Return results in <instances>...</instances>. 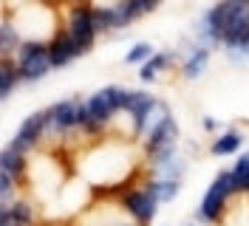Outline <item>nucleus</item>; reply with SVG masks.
<instances>
[{
	"instance_id": "obj_13",
	"label": "nucleus",
	"mask_w": 249,
	"mask_h": 226,
	"mask_svg": "<svg viewBox=\"0 0 249 226\" xmlns=\"http://www.w3.org/2000/svg\"><path fill=\"white\" fill-rule=\"evenodd\" d=\"M20 82H23V79H20V71H17V62L3 60V65H0V96L9 99L12 90H15Z\"/></svg>"
},
{
	"instance_id": "obj_4",
	"label": "nucleus",
	"mask_w": 249,
	"mask_h": 226,
	"mask_svg": "<svg viewBox=\"0 0 249 226\" xmlns=\"http://www.w3.org/2000/svg\"><path fill=\"white\" fill-rule=\"evenodd\" d=\"M124 212L127 215H133V221L142 226L153 224L156 212H159V198L153 192H147V190H136V192H130V195H124Z\"/></svg>"
},
{
	"instance_id": "obj_21",
	"label": "nucleus",
	"mask_w": 249,
	"mask_h": 226,
	"mask_svg": "<svg viewBox=\"0 0 249 226\" xmlns=\"http://www.w3.org/2000/svg\"><path fill=\"white\" fill-rule=\"evenodd\" d=\"M150 57H153V48L147 43H136L127 54H124V62H127V65H133V62H147Z\"/></svg>"
},
{
	"instance_id": "obj_23",
	"label": "nucleus",
	"mask_w": 249,
	"mask_h": 226,
	"mask_svg": "<svg viewBox=\"0 0 249 226\" xmlns=\"http://www.w3.org/2000/svg\"><path fill=\"white\" fill-rule=\"evenodd\" d=\"M9 147H12V150H15V153H20V156H29V153L34 150L31 144H26V141H20L17 136H15V139H12V144H9Z\"/></svg>"
},
{
	"instance_id": "obj_18",
	"label": "nucleus",
	"mask_w": 249,
	"mask_h": 226,
	"mask_svg": "<svg viewBox=\"0 0 249 226\" xmlns=\"http://www.w3.org/2000/svg\"><path fill=\"white\" fill-rule=\"evenodd\" d=\"M0 170H6V173H12V175H23L26 173V156H20V153H15L12 147H6L3 150V158H0Z\"/></svg>"
},
{
	"instance_id": "obj_15",
	"label": "nucleus",
	"mask_w": 249,
	"mask_h": 226,
	"mask_svg": "<svg viewBox=\"0 0 249 226\" xmlns=\"http://www.w3.org/2000/svg\"><path fill=\"white\" fill-rule=\"evenodd\" d=\"M9 212H12V224H17V226L34 224V209H31V201H26V198L12 201V204H9Z\"/></svg>"
},
{
	"instance_id": "obj_2",
	"label": "nucleus",
	"mask_w": 249,
	"mask_h": 226,
	"mask_svg": "<svg viewBox=\"0 0 249 226\" xmlns=\"http://www.w3.org/2000/svg\"><path fill=\"white\" fill-rule=\"evenodd\" d=\"M230 198H232V170H224V173L215 175V181L207 190V195L196 207V221L198 224H215Z\"/></svg>"
},
{
	"instance_id": "obj_14",
	"label": "nucleus",
	"mask_w": 249,
	"mask_h": 226,
	"mask_svg": "<svg viewBox=\"0 0 249 226\" xmlns=\"http://www.w3.org/2000/svg\"><path fill=\"white\" fill-rule=\"evenodd\" d=\"M170 62H173V57H170V54H153L150 60H147L144 65H142L139 79H142V82H153V79H156V74H161V71H164V68H167Z\"/></svg>"
},
{
	"instance_id": "obj_19",
	"label": "nucleus",
	"mask_w": 249,
	"mask_h": 226,
	"mask_svg": "<svg viewBox=\"0 0 249 226\" xmlns=\"http://www.w3.org/2000/svg\"><path fill=\"white\" fill-rule=\"evenodd\" d=\"M93 26H96V31L116 29V9L113 6H93Z\"/></svg>"
},
{
	"instance_id": "obj_9",
	"label": "nucleus",
	"mask_w": 249,
	"mask_h": 226,
	"mask_svg": "<svg viewBox=\"0 0 249 226\" xmlns=\"http://www.w3.org/2000/svg\"><path fill=\"white\" fill-rule=\"evenodd\" d=\"M46 133H48V110H37V113H31L29 119L20 124L17 139L26 141V144H31V147H37L40 139H43Z\"/></svg>"
},
{
	"instance_id": "obj_1",
	"label": "nucleus",
	"mask_w": 249,
	"mask_h": 226,
	"mask_svg": "<svg viewBox=\"0 0 249 226\" xmlns=\"http://www.w3.org/2000/svg\"><path fill=\"white\" fill-rule=\"evenodd\" d=\"M15 62L23 82H37L54 68L51 65V54H48V43H43V40L20 43V48L15 51Z\"/></svg>"
},
{
	"instance_id": "obj_5",
	"label": "nucleus",
	"mask_w": 249,
	"mask_h": 226,
	"mask_svg": "<svg viewBox=\"0 0 249 226\" xmlns=\"http://www.w3.org/2000/svg\"><path fill=\"white\" fill-rule=\"evenodd\" d=\"M79 127V102H57L48 107V130L68 133Z\"/></svg>"
},
{
	"instance_id": "obj_11",
	"label": "nucleus",
	"mask_w": 249,
	"mask_h": 226,
	"mask_svg": "<svg viewBox=\"0 0 249 226\" xmlns=\"http://www.w3.org/2000/svg\"><path fill=\"white\" fill-rule=\"evenodd\" d=\"M207 62H210V48L196 45V48L190 51V57H187L184 68H181V74H184L187 79H198V76L207 71Z\"/></svg>"
},
{
	"instance_id": "obj_8",
	"label": "nucleus",
	"mask_w": 249,
	"mask_h": 226,
	"mask_svg": "<svg viewBox=\"0 0 249 226\" xmlns=\"http://www.w3.org/2000/svg\"><path fill=\"white\" fill-rule=\"evenodd\" d=\"M156 107V99L144 90H130V102H127V113L133 119V127L136 133H144V124H147V116Z\"/></svg>"
},
{
	"instance_id": "obj_24",
	"label": "nucleus",
	"mask_w": 249,
	"mask_h": 226,
	"mask_svg": "<svg viewBox=\"0 0 249 226\" xmlns=\"http://www.w3.org/2000/svg\"><path fill=\"white\" fill-rule=\"evenodd\" d=\"M204 127H207V130H215L218 124H215V119H204Z\"/></svg>"
},
{
	"instance_id": "obj_22",
	"label": "nucleus",
	"mask_w": 249,
	"mask_h": 226,
	"mask_svg": "<svg viewBox=\"0 0 249 226\" xmlns=\"http://www.w3.org/2000/svg\"><path fill=\"white\" fill-rule=\"evenodd\" d=\"M136 9H139L142 15H150V12H156L159 6H161V0H130Z\"/></svg>"
},
{
	"instance_id": "obj_3",
	"label": "nucleus",
	"mask_w": 249,
	"mask_h": 226,
	"mask_svg": "<svg viewBox=\"0 0 249 226\" xmlns=\"http://www.w3.org/2000/svg\"><path fill=\"white\" fill-rule=\"evenodd\" d=\"M68 34L74 37V43L82 48V51H91L93 48V37H96V26H93V6L88 3H79L71 9L68 15Z\"/></svg>"
},
{
	"instance_id": "obj_16",
	"label": "nucleus",
	"mask_w": 249,
	"mask_h": 226,
	"mask_svg": "<svg viewBox=\"0 0 249 226\" xmlns=\"http://www.w3.org/2000/svg\"><path fill=\"white\" fill-rule=\"evenodd\" d=\"M241 147V133H235V130H227V133H221L213 141V156H230Z\"/></svg>"
},
{
	"instance_id": "obj_25",
	"label": "nucleus",
	"mask_w": 249,
	"mask_h": 226,
	"mask_svg": "<svg viewBox=\"0 0 249 226\" xmlns=\"http://www.w3.org/2000/svg\"><path fill=\"white\" fill-rule=\"evenodd\" d=\"M187 226H198V224H187Z\"/></svg>"
},
{
	"instance_id": "obj_7",
	"label": "nucleus",
	"mask_w": 249,
	"mask_h": 226,
	"mask_svg": "<svg viewBox=\"0 0 249 226\" xmlns=\"http://www.w3.org/2000/svg\"><path fill=\"white\" fill-rule=\"evenodd\" d=\"M48 54H51V65L54 68H65L71 60H77L79 54H85L77 43H74V37L68 34V31H62L57 34L51 43H48Z\"/></svg>"
},
{
	"instance_id": "obj_6",
	"label": "nucleus",
	"mask_w": 249,
	"mask_h": 226,
	"mask_svg": "<svg viewBox=\"0 0 249 226\" xmlns=\"http://www.w3.org/2000/svg\"><path fill=\"white\" fill-rule=\"evenodd\" d=\"M85 107H88V113H91V119L96 122V124H110L113 122V116L119 113V107H116V99H113V85L110 88H102L96 90L91 99L85 102Z\"/></svg>"
},
{
	"instance_id": "obj_12",
	"label": "nucleus",
	"mask_w": 249,
	"mask_h": 226,
	"mask_svg": "<svg viewBox=\"0 0 249 226\" xmlns=\"http://www.w3.org/2000/svg\"><path fill=\"white\" fill-rule=\"evenodd\" d=\"M144 190L147 192H153L159 198V204H167L173 198L178 195V190H181V181H173V178H159V181H147L144 184Z\"/></svg>"
},
{
	"instance_id": "obj_20",
	"label": "nucleus",
	"mask_w": 249,
	"mask_h": 226,
	"mask_svg": "<svg viewBox=\"0 0 249 226\" xmlns=\"http://www.w3.org/2000/svg\"><path fill=\"white\" fill-rule=\"evenodd\" d=\"M235 184H238V192H249V153H244L232 167Z\"/></svg>"
},
{
	"instance_id": "obj_10",
	"label": "nucleus",
	"mask_w": 249,
	"mask_h": 226,
	"mask_svg": "<svg viewBox=\"0 0 249 226\" xmlns=\"http://www.w3.org/2000/svg\"><path fill=\"white\" fill-rule=\"evenodd\" d=\"M176 139H178V124H176L173 116H167L159 127H153V130L147 133V153L159 150V147H164V144H176Z\"/></svg>"
},
{
	"instance_id": "obj_17",
	"label": "nucleus",
	"mask_w": 249,
	"mask_h": 226,
	"mask_svg": "<svg viewBox=\"0 0 249 226\" xmlns=\"http://www.w3.org/2000/svg\"><path fill=\"white\" fill-rule=\"evenodd\" d=\"M113 9H116V29H124V26H130L133 20L142 17V12L130 3V0H116Z\"/></svg>"
}]
</instances>
